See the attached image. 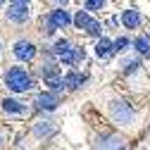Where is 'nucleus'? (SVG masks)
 Segmentation results:
<instances>
[{"label":"nucleus","mask_w":150,"mask_h":150,"mask_svg":"<svg viewBox=\"0 0 150 150\" xmlns=\"http://www.w3.org/2000/svg\"><path fill=\"white\" fill-rule=\"evenodd\" d=\"M5 14H7V19H10L12 24H24V22L29 19V7H19V5H10Z\"/></svg>","instance_id":"nucleus-9"},{"label":"nucleus","mask_w":150,"mask_h":150,"mask_svg":"<svg viewBox=\"0 0 150 150\" xmlns=\"http://www.w3.org/2000/svg\"><path fill=\"white\" fill-rule=\"evenodd\" d=\"M148 38H150V36H148Z\"/></svg>","instance_id":"nucleus-23"},{"label":"nucleus","mask_w":150,"mask_h":150,"mask_svg":"<svg viewBox=\"0 0 150 150\" xmlns=\"http://www.w3.org/2000/svg\"><path fill=\"white\" fill-rule=\"evenodd\" d=\"M96 148L98 150H124L126 145H124V138H119L117 134H103L98 138Z\"/></svg>","instance_id":"nucleus-7"},{"label":"nucleus","mask_w":150,"mask_h":150,"mask_svg":"<svg viewBox=\"0 0 150 150\" xmlns=\"http://www.w3.org/2000/svg\"><path fill=\"white\" fill-rule=\"evenodd\" d=\"M50 134H52V124L50 122H41L38 126H36V136H38V138L41 136H50Z\"/></svg>","instance_id":"nucleus-16"},{"label":"nucleus","mask_w":150,"mask_h":150,"mask_svg":"<svg viewBox=\"0 0 150 150\" xmlns=\"http://www.w3.org/2000/svg\"><path fill=\"white\" fill-rule=\"evenodd\" d=\"M3 5H5V0H0V7H3Z\"/></svg>","instance_id":"nucleus-20"},{"label":"nucleus","mask_w":150,"mask_h":150,"mask_svg":"<svg viewBox=\"0 0 150 150\" xmlns=\"http://www.w3.org/2000/svg\"><path fill=\"white\" fill-rule=\"evenodd\" d=\"M45 86H48V91L50 93H57L60 96V91H64L67 86H64V76L62 74H57V76H52V79H45Z\"/></svg>","instance_id":"nucleus-12"},{"label":"nucleus","mask_w":150,"mask_h":150,"mask_svg":"<svg viewBox=\"0 0 150 150\" xmlns=\"http://www.w3.org/2000/svg\"><path fill=\"white\" fill-rule=\"evenodd\" d=\"M0 48H3V45H0Z\"/></svg>","instance_id":"nucleus-24"},{"label":"nucleus","mask_w":150,"mask_h":150,"mask_svg":"<svg viewBox=\"0 0 150 150\" xmlns=\"http://www.w3.org/2000/svg\"><path fill=\"white\" fill-rule=\"evenodd\" d=\"M10 5H19V7H31V0H10Z\"/></svg>","instance_id":"nucleus-19"},{"label":"nucleus","mask_w":150,"mask_h":150,"mask_svg":"<svg viewBox=\"0 0 150 150\" xmlns=\"http://www.w3.org/2000/svg\"><path fill=\"white\" fill-rule=\"evenodd\" d=\"M103 5H105V0H86V3H83L86 12H96V10H103Z\"/></svg>","instance_id":"nucleus-17"},{"label":"nucleus","mask_w":150,"mask_h":150,"mask_svg":"<svg viewBox=\"0 0 150 150\" xmlns=\"http://www.w3.org/2000/svg\"><path fill=\"white\" fill-rule=\"evenodd\" d=\"M141 22H143V17H141V12L138 10H124L122 12V24L126 26V29H138L141 26Z\"/></svg>","instance_id":"nucleus-10"},{"label":"nucleus","mask_w":150,"mask_h":150,"mask_svg":"<svg viewBox=\"0 0 150 150\" xmlns=\"http://www.w3.org/2000/svg\"><path fill=\"white\" fill-rule=\"evenodd\" d=\"M12 52H14V57L17 60H22V62H31L36 57V52H38V48H36L31 41H17L12 45Z\"/></svg>","instance_id":"nucleus-4"},{"label":"nucleus","mask_w":150,"mask_h":150,"mask_svg":"<svg viewBox=\"0 0 150 150\" xmlns=\"http://www.w3.org/2000/svg\"><path fill=\"white\" fill-rule=\"evenodd\" d=\"M57 3H67V0H57Z\"/></svg>","instance_id":"nucleus-21"},{"label":"nucleus","mask_w":150,"mask_h":150,"mask_svg":"<svg viewBox=\"0 0 150 150\" xmlns=\"http://www.w3.org/2000/svg\"><path fill=\"white\" fill-rule=\"evenodd\" d=\"M110 52H112V41L100 38V41L96 43V55H98V57H107Z\"/></svg>","instance_id":"nucleus-15"},{"label":"nucleus","mask_w":150,"mask_h":150,"mask_svg":"<svg viewBox=\"0 0 150 150\" xmlns=\"http://www.w3.org/2000/svg\"><path fill=\"white\" fill-rule=\"evenodd\" d=\"M0 143H3V136H0Z\"/></svg>","instance_id":"nucleus-22"},{"label":"nucleus","mask_w":150,"mask_h":150,"mask_svg":"<svg viewBox=\"0 0 150 150\" xmlns=\"http://www.w3.org/2000/svg\"><path fill=\"white\" fill-rule=\"evenodd\" d=\"M110 119L117 126H131L136 122V110L126 100H112L110 103Z\"/></svg>","instance_id":"nucleus-2"},{"label":"nucleus","mask_w":150,"mask_h":150,"mask_svg":"<svg viewBox=\"0 0 150 150\" xmlns=\"http://www.w3.org/2000/svg\"><path fill=\"white\" fill-rule=\"evenodd\" d=\"M129 45V38H117L115 43H112V52H119V50H124Z\"/></svg>","instance_id":"nucleus-18"},{"label":"nucleus","mask_w":150,"mask_h":150,"mask_svg":"<svg viewBox=\"0 0 150 150\" xmlns=\"http://www.w3.org/2000/svg\"><path fill=\"white\" fill-rule=\"evenodd\" d=\"M134 48L138 50V55H143V57L150 60V38L148 36H138V38L134 41Z\"/></svg>","instance_id":"nucleus-13"},{"label":"nucleus","mask_w":150,"mask_h":150,"mask_svg":"<svg viewBox=\"0 0 150 150\" xmlns=\"http://www.w3.org/2000/svg\"><path fill=\"white\" fill-rule=\"evenodd\" d=\"M0 107H3L5 115H14V117H24L29 112V105H24L22 100H17V98H5L3 103H0Z\"/></svg>","instance_id":"nucleus-8"},{"label":"nucleus","mask_w":150,"mask_h":150,"mask_svg":"<svg viewBox=\"0 0 150 150\" xmlns=\"http://www.w3.org/2000/svg\"><path fill=\"white\" fill-rule=\"evenodd\" d=\"M45 22L57 31V29H67L69 24H71V14L67 12V10H62V7H57V10H52L48 17H45Z\"/></svg>","instance_id":"nucleus-6"},{"label":"nucleus","mask_w":150,"mask_h":150,"mask_svg":"<svg viewBox=\"0 0 150 150\" xmlns=\"http://www.w3.org/2000/svg\"><path fill=\"white\" fill-rule=\"evenodd\" d=\"M71 24L76 26L79 31H83V33H88V36H93V38H103V24L100 22H96L93 17L86 12V10H79L76 14L71 17Z\"/></svg>","instance_id":"nucleus-3"},{"label":"nucleus","mask_w":150,"mask_h":150,"mask_svg":"<svg viewBox=\"0 0 150 150\" xmlns=\"http://www.w3.org/2000/svg\"><path fill=\"white\" fill-rule=\"evenodd\" d=\"M5 86L12 93H29L36 86V81H33V76L24 67H10L5 71Z\"/></svg>","instance_id":"nucleus-1"},{"label":"nucleus","mask_w":150,"mask_h":150,"mask_svg":"<svg viewBox=\"0 0 150 150\" xmlns=\"http://www.w3.org/2000/svg\"><path fill=\"white\" fill-rule=\"evenodd\" d=\"M33 105L38 110H43V112H52V110H57V105H60V96L57 93H50V91H43V93L36 96Z\"/></svg>","instance_id":"nucleus-5"},{"label":"nucleus","mask_w":150,"mask_h":150,"mask_svg":"<svg viewBox=\"0 0 150 150\" xmlns=\"http://www.w3.org/2000/svg\"><path fill=\"white\" fill-rule=\"evenodd\" d=\"M83 83H86V74H81V71H76V69H71L67 76H64V86H67V88H74V91H76V88H81Z\"/></svg>","instance_id":"nucleus-11"},{"label":"nucleus","mask_w":150,"mask_h":150,"mask_svg":"<svg viewBox=\"0 0 150 150\" xmlns=\"http://www.w3.org/2000/svg\"><path fill=\"white\" fill-rule=\"evenodd\" d=\"M60 74V69H57V64L55 62H45V64H41V76H43V81L45 79H52V76H57Z\"/></svg>","instance_id":"nucleus-14"}]
</instances>
